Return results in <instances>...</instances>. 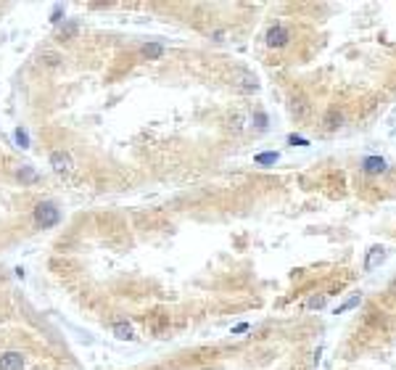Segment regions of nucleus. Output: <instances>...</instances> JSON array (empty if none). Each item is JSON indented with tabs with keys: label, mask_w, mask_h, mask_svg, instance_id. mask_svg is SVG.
I'll return each instance as SVG.
<instances>
[{
	"label": "nucleus",
	"mask_w": 396,
	"mask_h": 370,
	"mask_svg": "<svg viewBox=\"0 0 396 370\" xmlns=\"http://www.w3.org/2000/svg\"><path fill=\"white\" fill-rule=\"evenodd\" d=\"M359 169H362L365 175H383V172H388V161L383 156H365Z\"/></svg>",
	"instance_id": "obj_5"
},
{
	"label": "nucleus",
	"mask_w": 396,
	"mask_h": 370,
	"mask_svg": "<svg viewBox=\"0 0 396 370\" xmlns=\"http://www.w3.org/2000/svg\"><path fill=\"white\" fill-rule=\"evenodd\" d=\"M61 16H64V8H61V6H56V8H53V14H51V21H53V24H61V21H66V19H61Z\"/></svg>",
	"instance_id": "obj_19"
},
{
	"label": "nucleus",
	"mask_w": 396,
	"mask_h": 370,
	"mask_svg": "<svg viewBox=\"0 0 396 370\" xmlns=\"http://www.w3.org/2000/svg\"><path fill=\"white\" fill-rule=\"evenodd\" d=\"M249 328H251V326H249V322H238V326H235V328H232V333H235V336H238V333H246Z\"/></svg>",
	"instance_id": "obj_21"
},
{
	"label": "nucleus",
	"mask_w": 396,
	"mask_h": 370,
	"mask_svg": "<svg viewBox=\"0 0 396 370\" xmlns=\"http://www.w3.org/2000/svg\"><path fill=\"white\" fill-rule=\"evenodd\" d=\"M77 34V21H66V27H61V40H69Z\"/></svg>",
	"instance_id": "obj_16"
},
{
	"label": "nucleus",
	"mask_w": 396,
	"mask_h": 370,
	"mask_svg": "<svg viewBox=\"0 0 396 370\" xmlns=\"http://www.w3.org/2000/svg\"><path fill=\"white\" fill-rule=\"evenodd\" d=\"M341 122H343V114L338 111V109H330L328 114H325V119H322V124H325V130H338L341 127Z\"/></svg>",
	"instance_id": "obj_8"
},
{
	"label": "nucleus",
	"mask_w": 396,
	"mask_h": 370,
	"mask_svg": "<svg viewBox=\"0 0 396 370\" xmlns=\"http://www.w3.org/2000/svg\"><path fill=\"white\" fill-rule=\"evenodd\" d=\"M288 146H309V141L301 135H288Z\"/></svg>",
	"instance_id": "obj_20"
},
{
	"label": "nucleus",
	"mask_w": 396,
	"mask_h": 370,
	"mask_svg": "<svg viewBox=\"0 0 396 370\" xmlns=\"http://www.w3.org/2000/svg\"><path fill=\"white\" fill-rule=\"evenodd\" d=\"M243 130V117H235L232 119V132H240Z\"/></svg>",
	"instance_id": "obj_22"
},
{
	"label": "nucleus",
	"mask_w": 396,
	"mask_h": 370,
	"mask_svg": "<svg viewBox=\"0 0 396 370\" xmlns=\"http://www.w3.org/2000/svg\"><path fill=\"white\" fill-rule=\"evenodd\" d=\"M111 331H114V336L119 339V341H135V333H132V328L127 326L124 320H119V322H114V328H111Z\"/></svg>",
	"instance_id": "obj_9"
},
{
	"label": "nucleus",
	"mask_w": 396,
	"mask_h": 370,
	"mask_svg": "<svg viewBox=\"0 0 396 370\" xmlns=\"http://www.w3.org/2000/svg\"><path fill=\"white\" fill-rule=\"evenodd\" d=\"M40 61H42V66H48V69H58V66H61V61H64V56L56 53V51H45Z\"/></svg>",
	"instance_id": "obj_12"
},
{
	"label": "nucleus",
	"mask_w": 396,
	"mask_h": 370,
	"mask_svg": "<svg viewBox=\"0 0 396 370\" xmlns=\"http://www.w3.org/2000/svg\"><path fill=\"white\" fill-rule=\"evenodd\" d=\"M277 161H280V154H277V151H264V154L254 156L256 167H272V164H277Z\"/></svg>",
	"instance_id": "obj_10"
},
{
	"label": "nucleus",
	"mask_w": 396,
	"mask_h": 370,
	"mask_svg": "<svg viewBox=\"0 0 396 370\" xmlns=\"http://www.w3.org/2000/svg\"><path fill=\"white\" fill-rule=\"evenodd\" d=\"M14 141H16L19 148H29V135H27L24 127H16V130H14Z\"/></svg>",
	"instance_id": "obj_15"
},
{
	"label": "nucleus",
	"mask_w": 396,
	"mask_h": 370,
	"mask_svg": "<svg viewBox=\"0 0 396 370\" xmlns=\"http://www.w3.org/2000/svg\"><path fill=\"white\" fill-rule=\"evenodd\" d=\"M27 365V354L19 349H6L0 352V370H24Z\"/></svg>",
	"instance_id": "obj_3"
},
{
	"label": "nucleus",
	"mask_w": 396,
	"mask_h": 370,
	"mask_svg": "<svg viewBox=\"0 0 396 370\" xmlns=\"http://www.w3.org/2000/svg\"><path fill=\"white\" fill-rule=\"evenodd\" d=\"M386 257H388L386 246H372V249L367 251V257H365V272H372L378 264L386 262Z\"/></svg>",
	"instance_id": "obj_6"
},
{
	"label": "nucleus",
	"mask_w": 396,
	"mask_h": 370,
	"mask_svg": "<svg viewBox=\"0 0 396 370\" xmlns=\"http://www.w3.org/2000/svg\"><path fill=\"white\" fill-rule=\"evenodd\" d=\"M164 53H167V45H161V42L151 40V42H143L140 45V56H143V59H148V61H159Z\"/></svg>",
	"instance_id": "obj_7"
},
{
	"label": "nucleus",
	"mask_w": 396,
	"mask_h": 370,
	"mask_svg": "<svg viewBox=\"0 0 396 370\" xmlns=\"http://www.w3.org/2000/svg\"><path fill=\"white\" fill-rule=\"evenodd\" d=\"M267 122H270V119H267L264 111H256L254 114V127H256V130H267Z\"/></svg>",
	"instance_id": "obj_17"
},
{
	"label": "nucleus",
	"mask_w": 396,
	"mask_h": 370,
	"mask_svg": "<svg viewBox=\"0 0 396 370\" xmlns=\"http://www.w3.org/2000/svg\"><path fill=\"white\" fill-rule=\"evenodd\" d=\"M61 222V209L53 204V201H42L34 206V225L42 227V230H48L53 225Z\"/></svg>",
	"instance_id": "obj_1"
},
{
	"label": "nucleus",
	"mask_w": 396,
	"mask_h": 370,
	"mask_svg": "<svg viewBox=\"0 0 396 370\" xmlns=\"http://www.w3.org/2000/svg\"><path fill=\"white\" fill-rule=\"evenodd\" d=\"M290 114H293L296 119H304L307 114H309V103H307V98H293V101H290Z\"/></svg>",
	"instance_id": "obj_11"
},
{
	"label": "nucleus",
	"mask_w": 396,
	"mask_h": 370,
	"mask_svg": "<svg viewBox=\"0 0 396 370\" xmlns=\"http://www.w3.org/2000/svg\"><path fill=\"white\" fill-rule=\"evenodd\" d=\"M51 167L58 175H72L74 172V159L69 151H51Z\"/></svg>",
	"instance_id": "obj_4"
},
{
	"label": "nucleus",
	"mask_w": 396,
	"mask_h": 370,
	"mask_svg": "<svg viewBox=\"0 0 396 370\" xmlns=\"http://www.w3.org/2000/svg\"><path fill=\"white\" fill-rule=\"evenodd\" d=\"M325 302H328V296H312L307 302V307L309 309H320V307H325Z\"/></svg>",
	"instance_id": "obj_18"
},
{
	"label": "nucleus",
	"mask_w": 396,
	"mask_h": 370,
	"mask_svg": "<svg viewBox=\"0 0 396 370\" xmlns=\"http://www.w3.org/2000/svg\"><path fill=\"white\" fill-rule=\"evenodd\" d=\"M290 40H293V34H290V29L283 24V21H277V24H272L270 29L264 32V45H267V48H275V51L288 48Z\"/></svg>",
	"instance_id": "obj_2"
},
{
	"label": "nucleus",
	"mask_w": 396,
	"mask_h": 370,
	"mask_svg": "<svg viewBox=\"0 0 396 370\" xmlns=\"http://www.w3.org/2000/svg\"><path fill=\"white\" fill-rule=\"evenodd\" d=\"M16 177H19L21 182H37V172H34L32 167H27V164H24V167H21V169L16 172Z\"/></svg>",
	"instance_id": "obj_14"
},
{
	"label": "nucleus",
	"mask_w": 396,
	"mask_h": 370,
	"mask_svg": "<svg viewBox=\"0 0 396 370\" xmlns=\"http://www.w3.org/2000/svg\"><path fill=\"white\" fill-rule=\"evenodd\" d=\"M359 304H362V296H359V294H354L352 299H346V302H343L341 307H335V315H343V312L354 309V307H359Z\"/></svg>",
	"instance_id": "obj_13"
}]
</instances>
